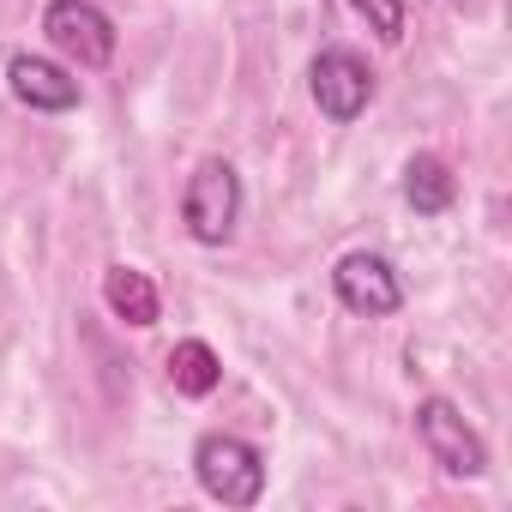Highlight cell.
Instances as JSON below:
<instances>
[{"label":"cell","mask_w":512,"mask_h":512,"mask_svg":"<svg viewBox=\"0 0 512 512\" xmlns=\"http://www.w3.org/2000/svg\"><path fill=\"white\" fill-rule=\"evenodd\" d=\"M43 37L61 61L97 73L115 61V19L97 7V0H49V13H43Z\"/></svg>","instance_id":"obj_4"},{"label":"cell","mask_w":512,"mask_h":512,"mask_svg":"<svg viewBox=\"0 0 512 512\" xmlns=\"http://www.w3.org/2000/svg\"><path fill=\"white\" fill-rule=\"evenodd\" d=\"M241 217V175L229 157H199V169L181 187V223L199 247H223Z\"/></svg>","instance_id":"obj_2"},{"label":"cell","mask_w":512,"mask_h":512,"mask_svg":"<svg viewBox=\"0 0 512 512\" xmlns=\"http://www.w3.org/2000/svg\"><path fill=\"white\" fill-rule=\"evenodd\" d=\"M332 290H338V302H344L350 314H362V320H386V314L404 308V284H398L392 260H380V253H368V247L344 253V260L332 266Z\"/></svg>","instance_id":"obj_6"},{"label":"cell","mask_w":512,"mask_h":512,"mask_svg":"<svg viewBox=\"0 0 512 512\" xmlns=\"http://www.w3.org/2000/svg\"><path fill=\"white\" fill-rule=\"evenodd\" d=\"M416 440H422V452H428L446 476H458V482H476V476L488 470V446H482V434L464 422V410H458L452 398H422V404H416Z\"/></svg>","instance_id":"obj_3"},{"label":"cell","mask_w":512,"mask_h":512,"mask_svg":"<svg viewBox=\"0 0 512 512\" xmlns=\"http://www.w3.org/2000/svg\"><path fill=\"white\" fill-rule=\"evenodd\" d=\"M169 386H175L181 398H211V392L223 386V362H217V350L199 344V338H181V344L169 350Z\"/></svg>","instance_id":"obj_10"},{"label":"cell","mask_w":512,"mask_h":512,"mask_svg":"<svg viewBox=\"0 0 512 512\" xmlns=\"http://www.w3.org/2000/svg\"><path fill=\"white\" fill-rule=\"evenodd\" d=\"M356 19H368V31L380 43H404V0H350Z\"/></svg>","instance_id":"obj_11"},{"label":"cell","mask_w":512,"mask_h":512,"mask_svg":"<svg viewBox=\"0 0 512 512\" xmlns=\"http://www.w3.org/2000/svg\"><path fill=\"white\" fill-rule=\"evenodd\" d=\"M193 476L223 506H260V494H266V452L253 440H241V434H199Z\"/></svg>","instance_id":"obj_1"},{"label":"cell","mask_w":512,"mask_h":512,"mask_svg":"<svg viewBox=\"0 0 512 512\" xmlns=\"http://www.w3.org/2000/svg\"><path fill=\"white\" fill-rule=\"evenodd\" d=\"M7 91H13L25 109H37V115H67V109H79V79H73L67 67L43 61V55H13V61H7Z\"/></svg>","instance_id":"obj_7"},{"label":"cell","mask_w":512,"mask_h":512,"mask_svg":"<svg viewBox=\"0 0 512 512\" xmlns=\"http://www.w3.org/2000/svg\"><path fill=\"white\" fill-rule=\"evenodd\" d=\"M308 91H314V103H320V115L326 121H338V127H350L368 103H374V73H368V61L356 55V49H320L314 55V67H308Z\"/></svg>","instance_id":"obj_5"},{"label":"cell","mask_w":512,"mask_h":512,"mask_svg":"<svg viewBox=\"0 0 512 512\" xmlns=\"http://www.w3.org/2000/svg\"><path fill=\"white\" fill-rule=\"evenodd\" d=\"M103 302H109V314L115 320H127V326H157V314H163V296H157V284L139 272V266H109L103 272Z\"/></svg>","instance_id":"obj_8"},{"label":"cell","mask_w":512,"mask_h":512,"mask_svg":"<svg viewBox=\"0 0 512 512\" xmlns=\"http://www.w3.org/2000/svg\"><path fill=\"white\" fill-rule=\"evenodd\" d=\"M404 199H410V211H422V217H440V211H452V199H458V181H452V169H446L434 151H416V157L404 163Z\"/></svg>","instance_id":"obj_9"}]
</instances>
